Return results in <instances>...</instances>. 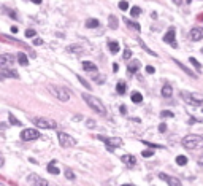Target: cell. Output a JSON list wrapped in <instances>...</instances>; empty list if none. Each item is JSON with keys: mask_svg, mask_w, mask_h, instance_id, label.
I'll return each mask as SVG.
<instances>
[{"mask_svg": "<svg viewBox=\"0 0 203 186\" xmlns=\"http://www.w3.org/2000/svg\"><path fill=\"white\" fill-rule=\"evenodd\" d=\"M182 146L186 150H190V151H197V150H202L203 148V137L202 135H195V134H190L186 135L182 138Z\"/></svg>", "mask_w": 203, "mask_h": 186, "instance_id": "1", "label": "cell"}, {"mask_svg": "<svg viewBox=\"0 0 203 186\" xmlns=\"http://www.w3.org/2000/svg\"><path fill=\"white\" fill-rule=\"evenodd\" d=\"M83 100L87 103V107H90L98 115H107V108H105L103 102L100 99H97L95 96H92V94H83Z\"/></svg>", "mask_w": 203, "mask_h": 186, "instance_id": "2", "label": "cell"}, {"mask_svg": "<svg viewBox=\"0 0 203 186\" xmlns=\"http://www.w3.org/2000/svg\"><path fill=\"white\" fill-rule=\"evenodd\" d=\"M181 97H182V100H184L187 105H192V107H200V105H203V94L186 92V91H182Z\"/></svg>", "mask_w": 203, "mask_h": 186, "instance_id": "3", "label": "cell"}, {"mask_svg": "<svg viewBox=\"0 0 203 186\" xmlns=\"http://www.w3.org/2000/svg\"><path fill=\"white\" fill-rule=\"evenodd\" d=\"M48 89L52 92V96L54 97H57L60 102H67V100L70 99V89H67V88H64V86H54V84H49L48 86Z\"/></svg>", "mask_w": 203, "mask_h": 186, "instance_id": "4", "label": "cell"}, {"mask_svg": "<svg viewBox=\"0 0 203 186\" xmlns=\"http://www.w3.org/2000/svg\"><path fill=\"white\" fill-rule=\"evenodd\" d=\"M57 140L62 148H72L76 145V140L67 132H57Z\"/></svg>", "mask_w": 203, "mask_h": 186, "instance_id": "5", "label": "cell"}, {"mask_svg": "<svg viewBox=\"0 0 203 186\" xmlns=\"http://www.w3.org/2000/svg\"><path fill=\"white\" fill-rule=\"evenodd\" d=\"M33 124L40 129H56L57 127V123L54 119H49V118H42V116H37L33 118Z\"/></svg>", "mask_w": 203, "mask_h": 186, "instance_id": "6", "label": "cell"}, {"mask_svg": "<svg viewBox=\"0 0 203 186\" xmlns=\"http://www.w3.org/2000/svg\"><path fill=\"white\" fill-rule=\"evenodd\" d=\"M16 57L13 54H0V70L2 69H10L14 64Z\"/></svg>", "mask_w": 203, "mask_h": 186, "instance_id": "7", "label": "cell"}, {"mask_svg": "<svg viewBox=\"0 0 203 186\" xmlns=\"http://www.w3.org/2000/svg\"><path fill=\"white\" fill-rule=\"evenodd\" d=\"M98 138H100V140H103L105 143H107V146H110V150H113V148H119V146H122V145H124L122 138H119V137H110V138L98 137Z\"/></svg>", "mask_w": 203, "mask_h": 186, "instance_id": "8", "label": "cell"}, {"mask_svg": "<svg viewBox=\"0 0 203 186\" xmlns=\"http://www.w3.org/2000/svg\"><path fill=\"white\" fill-rule=\"evenodd\" d=\"M40 137V132L37 131V129H24V131L21 132V138L25 142L29 140H37V138Z\"/></svg>", "mask_w": 203, "mask_h": 186, "instance_id": "9", "label": "cell"}, {"mask_svg": "<svg viewBox=\"0 0 203 186\" xmlns=\"http://www.w3.org/2000/svg\"><path fill=\"white\" fill-rule=\"evenodd\" d=\"M27 181L30 183L32 186H48V181H46L45 178H42L40 175H37V173H30V175L27 177Z\"/></svg>", "mask_w": 203, "mask_h": 186, "instance_id": "10", "label": "cell"}, {"mask_svg": "<svg viewBox=\"0 0 203 186\" xmlns=\"http://www.w3.org/2000/svg\"><path fill=\"white\" fill-rule=\"evenodd\" d=\"M159 178L163 180V181L167 183L168 186H181V181H179L176 177H172V175H167V173H159Z\"/></svg>", "mask_w": 203, "mask_h": 186, "instance_id": "11", "label": "cell"}, {"mask_svg": "<svg viewBox=\"0 0 203 186\" xmlns=\"http://www.w3.org/2000/svg\"><path fill=\"white\" fill-rule=\"evenodd\" d=\"M7 78H14L17 80L19 78V73L13 69H2L0 70V80H7Z\"/></svg>", "mask_w": 203, "mask_h": 186, "instance_id": "12", "label": "cell"}, {"mask_svg": "<svg viewBox=\"0 0 203 186\" xmlns=\"http://www.w3.org/2000/svg\"><path fill=\"white\" fill-rule=\"evenodd\" d=\"M175 35H176V30L172 27V29H168V32H167L165 37H163V41H165V43H170L173 48L178 46V43H176V40H175Z\"/></svg>", "mask_w": 203, "mask_h": 186, "instance_id": "13", "label": "cell"}, {"mask_svg": "<svg viewBox=\"0 0 203 186\" xmlns=\"http://www.w3.org/2000/svg\"><path fill=\"white\" fill-rule=\"evenodd\" d=\"M140 67H141V62L138 61V59H133V61H130V62H129V65H127L129 75H135V73L140 70Z\"/></svg>", "mask_w": 203, "mask_h": 186, "instance_id": "14", "label": "cell"}, {"mask_svg": "<svg viewBox=\"0 0 203 186\" xmlns=\"http://www.w3.org/2000/svg\"><path fill=\"white\" fill-rule=\"evenodd\" d=\"M121 161L124 162L127 167H135V165H137V159H135V156H132V154L121 156Z\"/></svg>", "mask_w": 203, "mask_h": 186, "instance_id": "15", "label": "cell"}, {"mask_svg": "<svg viewBox=\"0 0 203 186\" xmlns=\"http://www.w3.org/2000/svg\"><path fill=\"white\" fill-rule=\"evenodd\" d=\"M0 41H5V43H11V45H21V46H24V48H27V46L22 43V41H19V40H14L13 37H10V35H2L0 34Z\"/></svg>", "mask_w": 203, "mask_h": 186, "instance_id": "16", "label": "cell"}, {"mask_svg": "<svg viewBox=\"0 0 203 186\" xmlns=\"http://www.w3.org/2000/svg\"><path fill=\"white\" fill-rule=\"evenodd\" d=\"M190 38H192L194 41H198L203 38V29L202 27H194L192 30H190Z\"/></svg>", "mask_w": 203, "mask_h": 186, "instance_id": "17", "label": "cell"}, {"mask_svg": "<svg viewBox=\"0 0 203 186\" xmlns=\"http://www.w3.org/2000/svg\"><path fill=\"white\" fill-rule=\"evenodd\" d=\"M67 51L73 53V54H83L84 48L81 45H70V46H67Z\"/></svg>", "mask_w": 203, "mask_h": 186, "instance_id": "18", "label": "cell"}, {"mask_svg": "<svg viewBox=\"0 0 203 186\" xmlns=\"http://www.w3.org/2000/svg\"><path fill=\"white\" fill-rule=\"evenodd\" d=\"M124 22L125 24H127V27H130L132 30H135V32H140V24H138V22H135V21H130L129 19V18H124Z\"/></svg>", "mask_w": 203, "mask_h": 186, "instance_id": "19", "label": "cell"}, {"mask_svg": "<svg viewBox=\"0 0 203 186\" xmlns=\"http://www.w3.org/2000/svg\"><path fill=\"white\" fill-rule=\"evenodd\" d=\"M48 172L51 173V175H59V167H57V164H56V161H51L48 164Z\"/></svg>", "mask_w": 203, "mask_h": 186, "instance_id": "20", "label": "cell"}, {"mask_svg": "<svg viewBox=\"0 0 203 186\" xmlns=\"http://www.w3.org/2000/svg\"><path fill=\"white\" fill-rule=\"evenodd\" d=\"M16 61L19 62V65H29V59H27V56L24 54V53H17V57H16Z\"/></svg>", "mask_w": 203, "mask_h": 186, "instance_id": "21", "label": "cell"}, {"mask_svg": "<svg viewBox=\"0 0 203 186\" xmlns=\"http://www.w3.org/2000/svg\"><path fill=\"white\" fill-rule=\"evenodd\" d=\"M83 69L86 70V72H94V70L97 72V65L94 64V62H89V61H84L83 62Z\"/></svg>", "mask_w": 203, "mask_h": 186, "instance_id": "22", "label": "cell"}, {"mask_svg": "<svg viewBox=\"0 0 203 186\" xmlns=\"http://www.w3.org/2000/svg\"><path fill=\"white\" fill-rule=\"evenodd\" d=\"M173 94V89L170 84H163V88H162V96L165 97V99H168V97H172Z\"/></svg>", "mask_w": 203, "mask_h": 186, "instance_id": "23", "label": "cell"}, {"mask_svg": "<svg viewBox=\"0 0 203 186\" xmlns=\"http://www.w3.org/2000/svg\"><path fill=\"white\" fill-rule=\"evenodd\" d=\"M175 64H176V65H178L179 69L182 70V72H186L187 75H189V76H192V78H194V76H195V73H194V72H190V70L187 69V67L184 65V64H182V62H179V61H176V59H175Z\"/></svg>", "mask_w": 203, "mask_h": 186, "instance_id": "24", "label": "cell"}, {"mask_svg": "<svg viewBox=\"0 0 203 186\" xmlns=\"http://www.w3.org/2000/svg\"><path fill=\"white\" fill-rule=\"evenodd\" d=\"M108 26H110V29H113V30H116V29H117V18L111 14V16L108 18Z\"/></svg>", "mask_w": 203, "mask_h": 186, "instance_id": "25", "label": "cell"}, {"mask_svg": "<svg viewBox=\"0 0 203 186\" xmlns=\"http://www.w3.org/2000/svg\"><path fill=\"white\" fill-rule=\"evenodd\" d=\"M125 89H127V84H125V81H119V83L116 84V91H117V94H121V96L125 92Z\"/></svg>", "mask_w": 203, "mask_h": 186, "instance_id": "26", "label": "cell"}, {"mask_svg": "<svg viewBox=\"0 0 203 186\" xmlns=\"http://www.w3.org/2000/svg\"><path fill=\"white\" fill-rule=\"evenodd\" d=\"M97 26H98V21H97L95 18H89V19L86 21V27L87 29H95Z\"/></svg>", "mask_w": 203, "mask_h": 186, "instance_id": "27", "label": "cell"}, {"mask_svg": "<svg viewBox=\"0 0 203 186\" xmlns=\"http://www.w3.org/2000/svg\"><path fill=\"white\" fill-rule=\"evenodd\" d=\"M108 46H110V51L113 53V54H116V53L119 51V45H117L116 41H110V43H108Z\"/></svg>", "mask_w": 203, "mask_h": 186, "instance_id": "28", "label": "cell"}, {"mask_svg": "<svg viewBox=\"0 0 203 186\" xmlns=\"http://www.w3.org/2000/svg\"><path fill=\"white\" fill-rule=\"evenodd\" d=\"M176 164H178V165H186L187 164V158H186V156H182V154L176 156Z\"/></svg>", "mask_w": 203, "mask_h": 186, "instance_id": "29", "label": "cell"}, {"mask_svg": "<svg viewBox=\"0 0 203 186\" xmlns=\"http://www.w3.org/2000/svg\"><path fill=\"white\" fill-rule=\"evenodd\" d=\"M141 100H143V96H141L140 92H137V91H135V92L132 94V102H135V103H140Z\"/></svg>", "mask_w": 203, "mask_h": 186, "instance_id": "30", "label": "cell"}, {"mask_svg": "<svg viewBox=\"0 0 203 186\" xmlns=\"http://www.w3.org/2000/svg\"><path fill=\"white\" fill-rule=\"evenodd\" d=\"M138 43H140V46H141V48H143V49H145L146 53H149V54H151V56H155V53H154V51H151V49H149L148 46H146V43H145V41H143V40H138Z\"/></svg>", "mask_w": 203, "mask_h": 186, "instance_id": "31", "label": "cell"}, {"mask_svg": "<svg viewBox=\"0 0 203 186\" xmlns=\"http://www.w3.org/2000/svg\"><path fill=\"white\" fill-rule=\"evenodd\" d=\"M189 62H190V64H192L194 67H195L197 70H198V72H200V70H202V64H200V62L197 61L195 57H190V59H189Z\"/></svg>", "mask_w": 203, "mask_h": 186, "instance_id": "32", "label": "cell"}, {"mask_svg": "<svg viewBox=\"0 0 203 186\" xmlns=\"http://www.w3.org/2000/svg\"><path fill=\"white\" fill-rule=\"evenodd\" d=\"M76 78H78V81L81 83V84H83V86L86 88V89H90V84H89V83H87L86 80L83 78V76H79V75H78V76H76Z\"/></svg>", "mask_w": 203, "mask_h": 186, "instance_id": "33", "label": "cell"}, {"mask_svg": "<svg viewBox=\"0 0 203 186\" xmlns=\"http://www.w3.org/2000/svg\"><path fill=\"white\" fill-rule=\"evenodd\" d=\"M140 13H141V10H140V8H138V7H133V8H132V10H130V14H132V18H138V16H140Z\"/></svg>", "mask_w": 203, "mask_h": 186, "instance_id": "34", "label": "cell"}, {"mask_svg": "<svg viewBox=\"0 0 203 186\" xmlns=\"http://www.w3.org/2000/svg\"><path fill=\"white\" fill-rule=\"evenodd\" d=\"M160 116H162V118H173V116H175V115H173V111L163 110V111H162V113H160Z\"/></svg>", "mask_w": 203, "mask_h": 186, "instance_id": "35", "label": "cell"}, {"mask_svg": "<svg viewBox=\"0 0 203 186\" xmlns=\"http://www.w3.org/2000/svg\"><path fill=\"white\" fill-rule=\"evenodd\" d=\"M35 35H37V32H35L33 29H27V30H25V37L27 38H32V37H35Z\"/></svg>", "mask_w": 203, "mask_h": 186, "instance_id": "36", "label": "cell"}, {"mask_svg": "<svg viewBox=\"0 0 203 186\" xmlns=\"http://www.w3.org/2000/svg\"><path fill=\"white\" fill-rule=\"evenodd\" d=\"M119 8H121L122 11H125V10L129 8V3L125 2V0H121V2H119Z\"/></svg>", "mask_w": 203, "mask_h": 186, "instance_id": "37", "label": "cell"}, {"mask_svg": "<svg viewBox=\"0 0 203 186\" xmlns=\"http://www.w3.org/2000/svg\"><path fill=\"white\" fill-rule=\"evenodd\" d=\"M65 177H67L68 180H75V173H73L70 169H65Z\"/></svg>", "mask_w": 203, "mask_h": 186, "instance_id": "38", "label": "cell"}, {"mask_svg": "<svg viewBox=\"0 0 203 186\" xmlns=\"http://www.w3.org/2000/svg\"><path fill=\"white\" fill-rule=\"evenodd\" d=\"M8 118H10V123L13 124V126H21V123H19V121H17L16 118L13 116V115H10V116H8Z\"/></svg>", "mask_w": 203, "mask_h": 186, "instance_id": "39", "label": "cell"}, {"mask_svg": "<svg viewBox=\"0 0 203 186\" xmlns=\"http://www.w3.org/2000/svg\"><path fill=\"white\" fill-rule=\"evenodd\" d=\"M122 57H124L125 61H130V57H132V51H130V49H125L124 54H122Z\"/></svg>", "mask_w": 203, "mask_h": 186, "instance_id": "40", "label": "cell"}, {"mask_svg": "<svg viewBox=\"0 0 203 186\" xmlns=\"http://www.w3.org/2000/svg\"><path fill=\"white\" fill-rule=\"evenodd\" d=\"M152 154H154V151H151V150H145V151L141 153V156H143V158H151Z\"/></svg>", "mask_w": 203, "mask_h": 186, "instance_id": "41", "label": "cell"}, {"mask_svg": "<svg viewBox=\"0 0 203 186\" xmlns=\"http://www.w3.org/2000/svg\"><path fill=\"white\" fill-rule=\"evenodd\" d=\"M94 80H95L98 84H102V83L105 81V76H103V75H97V76H94Z\"/></svg>", "mask_w": 203, "mask_h": 186, "instance_id": "42", "label": "cell"}, {"mask_svg": "<svg viewBox=\"0 0 203 186\" xmlns=\"http://www.w3.org/2000/svg\"><path fill=\"white\" fill-rule=\"evenodd\" d=\"M143 143L146 145V146H149V148H162L160 145H155V143H151V142H143Z\"/></svg>", "mask_w": 203, "mask_h": 186, "instance_id": "43", "label": "cell"}, {"mask_svg": "<svg viewBox=\"0 0 203 186\" xmlns=\"http://www.w3.org/2000/svg\"><path fill=\"white\" fill-rule=\"evenodd\" d=\"M86 124H87V127H95V121L90 119V118H89V119H86Z\"/></svg>", "mask_w": 203, "mask_h": 186, "instance_id": "44", "label": "cell"}, {"mask_svg": "<svg viewBox=\"0 0 203 186\" xmlns=\"http://www.w3.org/2000/svg\"><path fill=\"white\" fill-rule=\"evenodd\" d=\"M33 45H35V46L43 45V40H42V38H35V40H33Z\"/></svg>", "mask_w": 203, "mask_h": 186, "instance_id": "45", "label": "cell"}, {"mask_svg": "<svg viewBox=\"0 0 203 186\" xmlns=\"http://www.w3.org/2000/svg\"><path fill=\"white\" fill-rule=\"evenodd\" d=\"M146 72H148V73H151V75H152V73L155 72V69H154L152 65H146Z\"/></svg>", "mask_w": 203, "mask_h": 186, "instance_id": "46", "label": "cell"}, {"mask_svg": "<svg viewBox=\"0 0 203 186\" xmlns=\"http://www.w3.org/2000/svg\"><path fill=\"white\" fill-rule=\"evenodd\" d=\"M8 13H10V16H11V18H13V19H19V18H17V14H16V13H14V11H13V10H8Z\"/></svg>", "mask_w": 203, "mask_h": 186, "instance_id": "47", "label": "cell"}, {"mask_svg": "<svg viewBox=\"0 0 203 186\" xmlns=\"http://www.w3.org/2000/svg\"><path fill=\"white\" fill-rule=\"evenodd\" d=\"M159 131H160V132H165V131H167V124L162 123L160 126H159Z\"/></svg>", "mask_w": 203, "mask_h": 186, "instance_id": "48", "label": "cell"}, {"mask_svg": "<svg viewBox=\"0 0 203 186\" xmlns=\"http://www.w3.org/2000/svg\"><path fill=\"white\" fill-rule=\"evenodd\" d=\"M175 2V5H178V7H181L182 3H184V0H173Z\"/></svg>", "mask_w": 203, "mask_h": 186, "instance_id": "49", "label": "cell"}, {"mask_svg": "<svg viewBox=\"0 0 203 186\" xmlns=\"http://www.w3.org/2000/svg\"><path fill=\"white\" fill-rule=\"evenodd\" d=\"M119 111H121V113H122V115H124V113H125V111H127V110H125V107H124V105H121Z\"/></svg>", "mask_w": 203, "mask_h": 186, "instance_id": "50", "label": "cell"}, {"mask_svg": "<svg viewBox=\"0 0 203 186\" xmlns=\"http://www.w3.org/2000/svg\"><path fill=\"white\" fill-rule=\"evenodd\" d=\"M3 164H5V159L0 156V167H3Z\"/></svg>", "mask_w": 203, "mask_h": 186, "instance_id": "51", "label": "cell"}, {"mask_svg": "<svg viewBox=\"0 0 203 186\" xmlns=\"http://www.w3.org/2000/svg\"><path fill=\"white\" fill-rule=\"evenodd\" d=\"M117 69H119V67H117V64H113V70H114V72H117Z\"/></svg>", "mask_w": 203, "mask_h": 186, "instance_id": "52", "label": "cell"}, {"mask_svg": "<svg viewBox=\"0 0 203 186\" xmlns=\"http://www.w3.org/2000/svg\"><path fill=\"white\" fill-rule=\"evenodd\" d=\"M32 2H33V3H37V5H40V3H42V0H32Z\"/></svg>", "mask_w": 203, "mask_h": 186, "instance_id": "53", "label": "cell"}, {"mask_svg": "<svg viewBox=\"0 0 203 186\" xmlns=\"http://www.w3.org/2000/svg\"><path fill=\"white\" fill-rule=\"evenodd\" d=\"M0 186H8L7 183H0Z\"/></svg>", "mask_w": 203, "mask_h": 186, "instance_id": "54", "label": "cell"}, {"mask_svg": "<svg viewBox=\"0 0 203 186\" xmlns=\"http://www.w3.org/2000/svg\"><path fill=\"white\" fill-rule=\"evenodd\" d=\"M198 19H200V21H203V14H202V16H200V18H198Z\"/></svg>", "mask_w": 203, "mask_h": 186, "instance_id": "55", "label": "cell"}, {"mask_svg": "<svg viewBox=\"0 0 203 186\" xmlns=\"http://www.w3.org/2000/svg\"><path fill=\"white\" fill-rule=\"evenodd\" d=\"M124 186H130V185H124Z\"/></svg>", "mask_w": 203, "mask_h": 186, "instance_id": "56", "label": "cell"}]
</instances>
